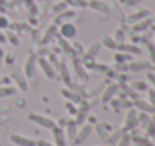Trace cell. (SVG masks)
Here are the masks:
<instances>
[{
	"label": "cell",
	"instance_id": "36",
	"mask_svg": "<svg viewBox=\"0 0 155 146\" xmlns=\"http://www.w3.org/2000/svg\"><path fill=\"white\" fill-rule=\"evenodd\" d=\"M65 8H66V3H65V2H62V3H59L57 6H54V8H53V11H54L56 14H59V12H60L62 9H65Z\"/></svg>",
	"mask_w": 155,
	"mask_h": 146
},
{
	"label": "cell",
	"instance_id": "19",
	"mask_svg": "<svg viewBox=\"0 0 155 146\" xmlns=\"http://www.w3.org/2000/svg\"><path fill=\"white\" fill-rule=\"evenodd\" d=\"M17 94V89L12 86H0V98H8Z\"/></svg>",
	"mask_w": 155,
	"mask_h": 146
},
{
	"label": "cell",
	"instance_id": "1",
	"mask_svg": "<svg viewBox=\"0 0 155 146\" xmlns=\"http://www.w3.org/2000/svg\"><path fill=\"white\" fill-rule=\"evenodd\" d=\"M35 59H36L35 54L29 56L27 60H26V63H24V68H21L23 72H24V75H26V78H27L29 81H33V86H36V83H38L36 74H35V65H33V63H35Z\"/></svg>",
	"mask_w": 155,
	"mask_h": 146
},
{
	"label": "cell",
	"instance_id": "22",
	"mask_svg": "<svg viewBox=\"0 0 155 146\" xmlns=\"http://www.w3.org/2000/svg\"><path fill=\"white\" fill-rule=\"evenodd\" d=\"M101 42H103L107 48H110V50H113V48H116V47H117V44L114 42L113 36H110V35H104L103 39H101Z\"/></svg>",
	"mask_w": 155,
	"mask_h": 146
},
{
	"label": "cell",
	"instance_id": "11",
	"mask_svg": "<svg viewBox=\"0 0 155 146\" xmlns=\"http://www.w3.org/2000/svg\"><path fill=\"white\" fill-rule=\"evenodd\" d=\"M80 104V107L77 108V119H75V124H83V121L86 119V116H87V110H89V104L86 102V101H80L78 102Z\"/></svg>",
	"mask_w": 155,
	"mask_h": 146
},
{
	"label": "cell",
	"instance_id": "20",
	"mask_svg": "<svg viewBox=\"0 0 155 146\" xmlns=\"http://www.w3.org/2000/svg\"><path fill=\"white\" fill-rule=\"evenodd\" d=\"M119 48L125 53H133V54H139L140 53V48L134 44H119Z\"/></svg>",
	"mask_w": 155,
	"mask_h": 146
},
{
	"label": "cell",
	"instance_id": "2",
	"mask_svg": "<svg viewBox=\"0 0 155 146\" xmlns=\"http://www.w3.org/2000/svg\"><path fill=\"white\" fill-rule=\"evenodd\" d=\"M29 121H32V122H35L39 127H44L47 130H51L53 127L56 125V122L53 119L44 116V114H39V113H29Z\"/></svg>",
	"mask_w": 155,
	"mask_h": 146
},
{
	"label": "cell",
	"instance_id": "25",
	"mask_svg": "<svg viewBox=\"0 0 155 146\" xmlns=\"http://www.w3.org/2000/svg\"><path fill=\"white\" fill-rule=\"evenodd\" d=\"M113 39H114V42H116L117 45H119V44H124V41H125L124 30H122V29H116L114 33H113Z\"/></svg>",
	"mask_w": 155,
	"mask_h": 146
},
{
	"label": "cell",
	"instance_id": "37",
	"mask_svg": "<svg viewBox=\"0 0 155 146\" xmlns=\"http://www.w3.org/2000/svg\"><path fill=\"white\" fill-rule=\"evenodd\" d=\"M146 78H148V80L152 83V86H154V91H155V74L152 72V71H151V72H148V74H146Z\"/></svg>",
	"mask_w": 155,
	"mask_h": 146
},
{
	"label": "cell",
	"instance_id": "8",
	"mask_svg": "<svg viewBox=\"0 0 155 146\" xmlns=\"http://www.w3.org/2000/svg\"><path fill=\"white\" fill-rule=\"evenodd\" d=\"M149 11L148 9H137V11H134L133 14H130L128 17H127V20L125 21H128V23H131V24H134V23H137V21H140V20H143V18H146V17H149Z\"/></svg>",
	"mask_w": 155,
	"mask_h": 146
},
{
	"label": "cell",
	"instance_id": "16",
	"mask_svg": "<svg viewBox=\"0 0 155 146\" xmlns=\"http://www.w3.org/2000/svg\"><path fill=\"white\" fill-rule=\"evenodd\" d=\"M65 133H66L65 136H68V139L74 142L75 134H77V124H75V121H68L66 122V131Z\"/></svg>",
	"mask_w": 155,
	"mask_h": 146
},
{
	"label": "cell",
	"instance_id": "5",
	"mask_svg": "<svg viewBox=\"0 0 155 146\" xmlns=\"http://www.w3.org/2000/svg\"><path fill=\"white\" fill-rule=\"evenodd\" d=\"M53 133V139H54V146H66V136L65 131L62 130V127L54 125L51 128Z\"/></svg>",
	"mask_w": 155,
	"mask_h": 146
},
{
	"label": "cell",
	"instance_id": "27",
	"mask_svg": "<svg viewBox=\"0 0 155 146\" xmlns=\"http://www.w3.org/2000/svg\"><path fill=\"white\" fill-rule=\"evenodd\" d=\"M60 74H62V78H63V83L66 86H69V72H68V68L65 63H60Z\"/></svg>",
	"mask_w": 155,
	"mask_h": 146
},
{
	"label": "cell",
	"instance_id": "46",
	"mask_svg": "<svg viewBox=\"0 0 155 146\" xmlns=\"http://www.w3.org/2000/svg\"><path fill=\"white\" fill-rule=\"evenodd\" d=\"M154 18H155V17H154Z\"/></svg>",
	"mask_w": 155,
	"mask_h": 146
},
{
	"label": "cell",
	"instance_id": "13",
	"mask_svg": "<svg viewBox=\"0 0 155 146\" xmlns=\"http://www.w3.org/2000/svg\"><path fill=\"white\" fill-rule=\"evenodd\" d=\"M87 6H91L94 11H98V12H101V14H110V12H108V5L104 3L103 0H91V2L87 3Z\"/></svg>",
	"mask_w": 155,
	"mask_h": 146
},
{
	"label": "cell",
	"instance_id": "7",
	"mask_svg": "<svg viewBox=\"0 0 155 146\" xmlns=\"http://www.w3.org/2000/svg\"><path fill=\"white\" fill-rule=\"evenodd\" d=\"M91 131H92V125H83L81 128H80V131H77V134H75V139H74V143L75 145H81L87 137H89V134H91Z\"/></svg>",
	"mask_w": 155,
	"mask_h": 146
},
{
	"label": "cell",
	"instance_id": "21",
	"mask_svg": "<svg viewBox=\"0 0 155 146\" xmlns=\"http://www.w3.org/2000/svg\"><path fill=\"white\" fill-rule=\"evenodd\" d=\"M62 95L65 98H68L71 102H80V101H81V98L78 97L77 94H74V92H71V91H68V89H62Z\"/></svg>",
	"mask_w": 155,
	"mask_h": 146
},
{
	"label": "cell",
	"instance_id": "29",
	"mask_svg": "<svg viewBox=\"0 0 155 146\" xmlns=\"http://www.w3.org/2000/svg\"><path fill=\"white\" fill-rule=\"evenodd\" d=\"M128 59H130V56H127L124 53H116L114 54V60L117 63H128Z\"/></svg>",
	"mask_w": 155,
	"mask_h": 146
},
{
	"label": "cell",
	"instance_id": "44",
	"mask_svg": "<svg viewBox=\"0 0 155 146\" xmlns=\"http://www.w3.org/2000/svg\"><path fill=\"white\" fill-rule=\"evenodd\" d=\"M133 146H143V145H139V143H136V145H133Z\"/></svg>",
	"mask_w": 155,
	"mask_h": 146
},
{
	"label": "cell",
	"instance_id": "10",
	"mask_svg": "<svg viewBox=\"0 0 155 146\" xmlns=\"http://www.w3.org/2000/svg\"><path fill=\"white\" fill-rule=\"evenodd\" d=\"M108 12H111V15H113L119 23H125L127 15L124 14V11L120 9V6H119L117 3H110V5H108Z\"/></svg>",
	"mask_w": 155,
	"mask_h": 146
},
{
	"label": "cell",
	"instance_id": "34",
	"mask_svg": "<svg viewBox=\"0 0 155 146\" xmlns=\"http://www.w3.org/2000/svg\"><path fill=\"white\" fill-rule=\"evenodd\" d=\"M148 98H149V104L155 108V91L154 89H148Z\"/></svg>",
	"mask_w": 155,
	"mask_h": 146
},
{
	"label": "cell",
	"instance_id": "14",
	"mask_svg": "<svg viewBox=\"0 0 155 146\" xmlns=\"http://www.w3.org/2000/svg\"><path fill=\"white\" fill-rule=\"evenodd\" d=\"M117 91V85H114V83H111V85H108L105 89H104L103 92V97H101V101L103 102H108V101H111V98L114 95V92Z\"/></svg>",
	"mask_w": 155,
	"mask_h": 146
},
{
	"label": "cell",
	"instance_id": "38",
	"mask_svg": "<svg viewBox=\"0 0 155 146\" xmlns=\"http://www.w3.org/2000/svg\"><path fill=\"white\" fill-rule=\"evenodd\" d=\"M8 18L6 17H0V29H5V27H8Z\"/></svg>",
	"mask_w": 155,
	"mask_h": 146
},
{
	"label": "cell",
	"instance_id": "6",
	"mask_svg": "<svg viewBox=\"0 0 155 146\" xmlns=\"http://www.w3.org/2000/svg\"><path fill=\"white\" fill-rule=\"evenodd\" d=\"M136 125H137V111L134 108H130L124 121V130H133Z\"/></svg>",
	"mask_w": 155,
	"mask_h": 146
},
{
	"label": "cell",
	"instance_id": "30",
	"mask_svg": "<svg viewBox=\"0 0 155 146\" xmlns=\"http://www.w3.org/2000/svg\"><path fill=\"white\" fill-rule=\"evenodd\" d=\"M130 143H131V137L127 134L120 136V139L117 140V146H130Z\"/></svg>",
	"mask_w": 155,
	"mask_h": 146
},
{
	"label": "cell",
	"instance_id": "33",
	"mask_svg": "<svg viewBox=\"0 0 155 146\" xmlns=\"http://www.w3.org/2000/svg\"><path fill=\"white\" fill-rule=\"evenodd\" d=\"M66 2H68V3H71V5H74V6H80V8L87 6L86 0H66Z\"/></svg>",
	"mask_w": 155,
	"mask_h": 146
},
{
	"label": "cell",
	"instance_id": "26",
	"mask_svg": "<svg viewBox=\"0 0 155 146\" xmlns=\"http://www.w3.org/2000/svg\"><path fill=\"white\" fill-rule=\"evenodd\" d=\"M74 66H75V71H77L78 77H81L83 80H87V75L83 69V63H78V59H74Z\"/></svg>",
	"mask_w": 155,
	"mask_h": 146
},
{
	"label": "cell",
	"instance_id": "35",
	"mask_svg": "<svg viewBox=\"0 0 155 146\" xmlns=\"http://www.w3.org/2000/svg\"><path fill=\"white\" fill-rule=\"evenodd\" d=\"M65 105H66V108H68V111H69L71 114H75V113H77V108L74 107V104H72L71 101H68V102H66Z\"/></svg>",
	"mask_w": 155,
	"mask_h": 146
},
{
	"label": "cell",
	"instance_id": "40",
	"mask_svg": "<svg viewBox=\"0 0 155 146\" xmlns=\"http://www.w3.org/2000/svg\"><path fill=\"white\" fill-rule=\"evenodd\" d=\"M36 146H54V145L47 142V140H36Z\"/></svg>",
	"mask_w": 155,
	"mask_h": 146
},
{
	"label": "cell",
	"instance_id": "41",
	"mask_svg": "<svg viewBox=\"0 0 155 146\" xmlns=\"http://www.w3.org/2000/svg\"><path fill=\"white\" fill-rule=\"evenodd\" d=\"M3 60H5V51L0 47V68H2V65H3Z\"/></svg>",
	"mask_w": 155,
	"mask_h": 146
},
{
	"label": "cell",
	"instance_id": "24",
	"mask_svg": "<svg viewBox=\"0 0 155 146\" xmlns=\"http://www.w3.org/2000/svg\"><path fill=\"white\" fill-rule=\"evenodd\" d=\"M95 131H97V134H98V137L101 139V140H104V142H108V139H110V134L104 130L103 125H97L95 127Z\"/></svg>",
	"mask_w": 155,
	"mask_h": 146
},
{
	"label": "cell",
	"instance_id": "12",
	"mask_svg": "<svg viewBox=\"0 0 155 146\" xmlns=\"http://www.w3.org/2000/svg\"><path fill=\"white\" fill-rule=\"evenodd\" d=\"M38 63H39V66H41V69L44 71V74H45V77L47 78H50L53 80L54 78V69H53V66L50 65V62L47 60V59H44V57H41L39 60H38Z\"/></svg>",
	"mask_w": 155,
	"mask_h": 146
},
{
	"label": "cell",
	"instance_id": "42",
	"mask_svg": "<svg viewBox=\"0 0 155 146\" xmlns=\"http://www.w3.org/2000/svg\"><path fill=\"white\" fill-rule=\"evenodd\" d=\"M6 42V36L2 33V29H0V44H5Z\"/></svg>",
	"mask_w": 155,
	"mask_h": 146
},
{
	"label": "cell",
	"instance_id": "9",
	"mask_svg": "<svg viewBox=\"0 0 155 146\" xmlns=\"http://www.w3.org/2000/svg\"><path fill=\"white\" fill-rule=\"evenodd\" d=\"M75 33H77V29H75V26L72 23H62L60 24V35L63 38L71 39V38L75 36Z\"/></svg>",
	"mask_w": 155,
	"mask_h": 146
},
{
	"label": "cell",
	"instance_id": "43",
	"mask_svg": "<svg viewBox=\"0 0 155 146\" xmlns=\"http://www.w3.org/2000/svg\"><path fill=\"white\" fill-rule=\"evenodd\" d=\"M117 2H120V3H125V0H117Z\"/></svg>",
	"mask_w": 155,
	"mask_h": 146
},
{
	"label": "cell",
	"instance_id": "15",
	"mask_svg": "<svg viewBox=\"0 0 155 146\" xmlns=\"http://www.w3.org/2000/svg\"><path fill=\"white\" fill-rule=\"evenodd\" d=\"M151 23H152V18H151V17H146V18H143V20L134 23L133 30H136V32H145V30L149 29V24H151Z\"/></svg>",
	"mask_w": 155,
	"mask_h": 146
},
{
	"label": "cell",
	"instance_id": "28",
	"mask_svg": "<svg viewBox=\"0 0 155 146\" xmlns=\"http://www.w3.org/2000/svg\"><path fill=\"white\" fill-rule=\"evenodd\" d=\"M5 36H6V41H9L12 45H18V44H20V39L17 38V35H15V33H12V32H8Z\"/></svg>",
	"mask_w": 155,
	"mask_h": 146
},
{
	"label": "cell",
	"instance_id": "32",
	"mask_svg": "<svg viewBox=\"0 0 155 146\" xmlns=\"http://www.w3.org/2000/svg\"><path fill=\"white\" fill-rule=\"evenodd\" d=\"M146 47H148V53H149V56L152 59V63L155 65V45H152V42H148Z\"/></svg>",
	"mask_w": 155,
	"mask_h": 146
},
{
	"label": "cell",
	"instance_id": "3",
	"mask_svg": "<svg viewBox=\"0 0 155 146\" xmlns=\"http://www.w3.org/2000/svg\"><path fill=\"white\" fill-rule=\"evenodd\" d=\"M12 78H14V81L18 86L20 91H23V92L27 91V78H26V75H24V72H23L21 68H15L12 71Z\"/></svg>",
	"mask_w": 155,
	"mask_h": 146
},
{
	"label": "cell",
	"instance_id": "31",
	"mask_svg": "<svg viewBox=\"0 0 155 146\" xmlns=\"http://www.w3.org/2000/svg\"><path fill=\"white\" fill-rule=\"evenodd\" d=\"M131 88L136 89V91H145L146 89V83L145 81H133L131 83Z\"/></svg>",
	"mask_w": 155,
	"mask_h": 146
},
{
	"label": "cell",
	"instance_id": "18",
	"mask_svg": "<svg viewBox=\"0 0 155 146\" xmlns=\"http://www.w3.org/2000/svg\"><path fill=\"white\" fill-rule=\"evenodd\" d=\"M149 68V63L146 60L143 62H131L130 65L127 63V69H131V71H139V69H146Z\"/></svg>",
	"mask_w": 155,
	"mask_h": 146
},
{
	"label": "cell",
	"instance_id": "17",
	"mask_svg": "<svg viewBox=\"0 0 155 146\" xmlns=\"http://www.w3.org/2000/svg\"><path fill=\"white\" fill-rule=\"evenodd\" d=\"M134 105L137 107V108H140L142 111H145V113H154L155 108L149 104V102H146V101H139V99H136L134 101Z\"/></svg>",
	"mask_w": 155,
	"mask_h": 146
},
{
	"label": "cell",
	"instance_id": "39",
	"mask_svg": "<svg viewBox=\"0 0 155 146\" xmlns=\"http://www.w3.org/2000/svg\"><path fill=\"white\" fill-rule=\"evenodd\" d=\"M142 2H145V0H125V3H127L128 6H136V5H139V3H142Z\"/></svg>",
	"mask_w": 155,
	"mask_h": 146
},
{
	"label": "cell",
	"instance_id": "23",
	"mask_svg": "<svg viewBox=\"0 0 155 146\" xmlns=\"http://www.w3.org/2000/svg\"><path fill=\"white\" fill-rule=\"evenodd\" d=\"M100 48H101V42H94V44L89 45V48H87V51H86V54H87L89 57H95V56L98 54Z\"/></svg>",
	"mask_w": 155,
	"mask_h": 146
},
{
	"label": "cell",
	"instance_id": "4",
	"mask_svg": "<svg viewBox=\"0 0 155 146\" xmlns=\"http://www.w3.org/2000/svg\"><path fill=\"white\" fill-rule=\"evenodd\" d=\"M9 140L17 146H36V140L26 137V136H21V134H11Z\"/></svg>",
	"mask_w": 155,
	"mask_h": 146
},
{
	"label": "cell",
	"instance_id": "45",
	"mask_svg": "<svg viewBox=\"0 0 155 146\" xmlns=\"http://www.w3.org/2000/svg\"><path fill=\"white\" fill-rule=\"evenodd\" d=\"M152 72H154V74H155V66H154V68H152Z\"/></svg>",
	"mask_w": 155,
	"mask_h": 146
}]
</instances>
